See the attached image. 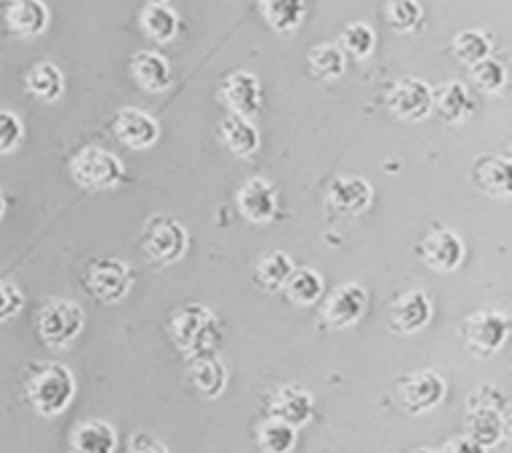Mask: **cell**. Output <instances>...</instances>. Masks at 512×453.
<instances>
[{"mask_svg":"<svg viewBox=\"0 0 512 453\" xmlns=\"http://www.w3.org/2000/svg\"><path fill=\"white\" fill-rule=\"evenodd\" d=\"M24 392H27V400L35 408V414H40L43 419H54V416L64 414L75 398V379H72L70 368L62 363H35L30 366Z\"/></svg>","mask_w":512,"mask_h":453,"instance_id":"obj_1","label":"cell"},{"mask_svg":"<svg viewBox=\"0 0 512 453\" xmlns=\"http://www.w3.org/2000/svg\"><path fill=\"white\" fill-rule=\"evenodd\" d=\"M464 427H467V438H472L483 448L499 446L507 435V403H504L502 392L488 384L480 387L472 395Z\"/></svg>","mask_w":512,"mask_h":453,"instance_id":"obj_2","label":"cell"},{"mask_svg":"<svg viewBox=\"0 0 512 453\" xmlns=\"http://www.w3.org/2000/svg\"><path fill=\"white\" fill-rule=\"evenodd\" d=\"M171 339L192 358L214 352V344L219 342V320L203 304H187L171 318Z\"/></svg>","mask_w":512,"mask_h":453,"instance_id":"obj_3","label":"cell"},{"mask_svg":"<svg viewBox=\"0 0 512 453\" xmlns=\"http://www.w3.org/2000/svg\"><path fill=\"white\" fill-rule=\"evenodd\" d=\"M86 326V315L80 304L70 299H54L48 302L38 315V334L51 350H64L70 347Z\"/></svg>","mask_w":512,"mask_h":453,"instance_id":"obj_4","label":"cell"},{"mask_svg":"<svg viewBox=\"0 0 512 453\" xmlns=\"http://www.w3.org/2000/svg\"><path fill=\"white\" fill-rule=\"evenodd\" d=\"M70 174L75 184L86 187V190H110V187L123 182L126 168H123L118 155H112L102 147H86L72 158Z\"/></svg>","mask_w":512,"mask_h":453,"instance_id":"obj_5","label":"cell"},{"mask_svg":"<svg viewBox=\"0 0 512 453\" xmlns=\"http://www.w3.org/2000/svg\"><path fill=\"white\" fill-rule=\"evenodd\" d=\"M507 334H510V320L496 310L472 312L462 326L464 347L470 352H475L478 358L494 355V352L507 342Z\"/></svg>","mask_w":512,"mask_h":453,"instance_id":"obj_6","label":"cell"},{"mask_svg":"<svg viewBox=\"0 0 512 453\" xmlns=\"http://www.w3.org/2000/svg\"><path fill=\"white\" fill-rule=\"evenodd\" d=\"M142 246L144 254L150 256L155 264H174L187 251V232H184V227L176 219L155 216L152 222H147Z\"/></svg>","mask_w":512,"mask_h":453,"instance_id":"obj_7","label":"cell"},{"mask_svg":"<svg viewBox=\"0 0 512 453\" xmlns=\"http://www.w3.org/2000/svg\"><path fill=\"white\" fill-rule=\"evenodd\" d=\"M398 392L400 406L406 408L408 414H424L446 398V382L435 371H419V374L398 379Z\"/></svg>","mask_w":512,"mask_h":453,"instance_id":"obj_8","label":"cell"},{"mask_svg":"<svg viewBox=\"0 0 512 453\" xmlns=\"http://www.w3.org/2000/svg\"><path fill=\"white\" fill-rule=\"evenodd\" d=\"M86 286L94 299L104 304H115L131 288V270L123 262H118V259H102L88 272Z\"/></svg>","mask_w":512,"mask_h":453,"instance_id":"obj_9","label":"cell"},{"mask_svg":"<svg viewBox=\"0 0 512 453\" xmlns=\"http://www.w3.org/2000/svg\"><path fill=\"white\" fill-rule=\"evenodd\" d=\"M390 110L400 120L416 123L432 110V88L416 78L398 80L390 91Z\"/></svg>","mask_w":512,"mask_h":453,"instance_id":"obj_10","label":"cell"},{"mask_svg":"<svg viewBox=\"0 0 512 453\" xmlns=\"http://www.w3.org/2000/svg\"><path fill=\"white\" fill-rule=\"evenodd\" d=\"M366 304V288L358 286V283H347V286H339L334 294L328 296L326 307H323V318L331 328H350L363 318Z\"/></svg>","mask_w":512,"mask_h":453,"instance_id":"obj_11","label":"cell"},{"mask_svg":"<svg viewBox=\"0 0 512 453\" xmlns=\"http://www.w3.org/2000/svg\"><path fill=\"white\" fill-rule=\"evenodd\" d=\"M219 99L232 115L248 118L262 104V88H259V80L251 72H232L219 86Z\"/></svg>","mask_w":512,"mask_h":453,"instance_id":"obj_12","label":"cell"},{"mask_svg":"<svg viewBox=\"0 0 512 453\" xmlns=\"http://www.w3.org/2000/svg\"><path fill=\"white\" fill-rule=\"evenodd\" d=\"M419 256L435 272H454L464 262V246L451 230H432L419 246Z\"/></svg>","mask_w":512,"mask_h":453,"instance_id":"obj_13","label":"cell"},{"mask_svg":"<svg viewBox=\"0 0 512 453\" xmlns=\"http://www.w3.org/2000/svg\"><path fill=\"white\" fill-rule=\"evenodd\" d=\"M112 131L131 150H147V147L158 142L160 136V128L155 123V118H150L147 112L136 110V107L120 110L115 115V120H112Z\"/></svg>","mask_w":512,"mask_h":453,"instance_id":"obj_14","label":"cell"},{"mask_svg":"<svg viewBox=\"0 0 512 453\" xmlns=\"http://www.w3.org/2000/svg\"><path fill=\"white\" fill-rule=\"evenodd\" d=\"M238 208L248 222L267 224L278 214V195L267 179H248L238 190Z\"/></svg>","mask_w":512,"mask_h":453,"instance_id":"obj_15","label":"cell"},{"mask_svg":"<svg viewBox=\"0 0 512 453\" xmlns=\"http://www.w3.org/2000/svg\"><path fill=\"white\" fill-rule=\"evenodd\" d=\"M312 411H315L312 395L299 384H286L270 398L272 419H280L291 427H302V424L310 422Z\"/></svg>","mask_w":512,"mask_h":453,"instance_id":"obj_16","label":"cell"},{"mask_svg":"<svg viewBox=\"0 0 512 453\" xmlns=\"http://www.w3.org/2000/svg\"><path fill=\"white\" fill-rule=\"evenodd\" d=\"M432 318V304L422 291L400 294L390 307V326L398 334H416L422 331Z\"/></svg>","mask_w":512,"mask_h":453,"instance_id":"obj_17","label":"cell"},{"mask_svg":"<svg viewBox=\"0 0 512 453\" xmlns=\"http://www.w3.org/2000/svg\"><path fill=\"white\" fill-rule=\"evenodd\" d=\"M371 200H374L371 184L360 176H342L328 190V206L334 208L336 214L344 216L363 214L371 206Z\"/></svg>","mask_w":512,"mask_h":453,"instance_id":"obj_18","label":"cell"},{"mask_svg":"<svg viewBox=\"0 0 512 453\" xmlns=\"http://www.w3.org/2000/svg\"><path fill=\"white\" fill-rule=\"evenodd\" d=\"M8 30L22 38H35L46 30L48 8L43 0H11L6 6Z\"/></svg>","mask_w":512,"mask_h":453,"instance_id":"obj_19","label":"cell"},{"mask_svg":"<svg viewBox=\"0 0 512 453\" xmlns=\"http://www.w3.org/2000/svg\"><path fill=\"white\" fill-rule=\"evenodd\" d=\"M115 446H118L115 427L102 419L78 424L70 438V453H115Z\"/></svg>","mask_w":512,"mask_h":453,"instance_id":"obj_20","label":"cell"},{"mask_svg":"<svg viewBox=\"0 0 512 453\" xmlns=\"http://www.w3.org/2000/svg\"><path fill=\"white\" fill-rule=\"evenodd\" d=\"M472 182L478 184L480 190L494 198H507L512 192V168L507 158H478L475 168H472Z\"/></svg>","mask_w":512,"mask_h":453,"instance_id":"obj_21","label":"cell"},{"mask_svg":"<svg viewBox=\"0 0 512 453\" xmlns=\"http://www.w3.org/2000/svg\"><path fill=\"white\" fill-rule=\"evenodd\" d=\"M192 384L195 390L203 395L206 400H216L227 387V368L214 352H206V355H195L192 358Z\"/></svg>","mask_w":512,"mask_h":453,"instance_id":"obj_22","label":"cell"},{"mask_svg":"<svg viewBox=\"0 0 512 453\" xmlns=\"http://www.w3.org/2000/svg\"><path fill=\"white\" fill-rule=\"evenodd\" d=\"M131 75L136 78V83L144 88V91H152V94H160L171 86V67L158 51H139L131 59Z\"/></svg>","mask_w":512,"mask_h":453,"instance_id":"obj_23","label":"cell"},{"mask_svg":"<svg viewBox=\"0 0 512 453\" xmlns=\"http://www.w3.org/2000/svg\"><path fill=\"white\" fill-rule=\"evenodd\" d=\"M219 136H222L224 147L238 158H251L259 150V131L251 126V120L240 118V115L224 118L219 126Z\"/></svg>","mask_w":512,"mask_h":453,"instance_id":"obj_24","label":"cell"},{"mask_svg":"<svg viewBox=\"0 0 512 453\" xmlns=\"http://www.w3.org/2000/svg\"><path fill=\"white\" fill-rule=\"evenodd\" d=\"M432 104H435L440 118L448 120V123H459L472 112L470 94L459 80H451V83H443V86L435 88L432 91Z\"/></svg>","mask_w":512,"mask_h":453,"instance_id":"obj_25","label":"cell"},{"mask_svg":"<svg viewBox=\"0 0 512 453\" xmlns=\"http://www.w3.org/2000/svg\"><path fill=\"white\" fill-rule=\"evenodd\" d=\"M294 259L286 254V251H270L264 254L259 262H256L254 280L256 286L264 288V291H278L288 283V278L294 275Z\"/></svg>","mask_w":512,"mask_h":453,"instance_id":"obj_26","label":"cell"},{"mask_svg":"<svg viewBox=\"0 0 512 453\" xmlns=\"http://www.w3.org/2000/svg\"><path fill=\"white\" fill-rule=\"evenodd\" d=\"M27 91L40 102H56L64 94V75L51 62L35 64L27 72Z\"/></svg>","mask_w":512,"mask_h":453,"instance_id":"obj_27","label":"cell"},{"mask_svg":"<svg viewBox=\"0 0 512 453\" xmlns=\"http://www.w3.org/2000/svg\"><path fill=\"white\" fill-rule=\"evenodd\" d=\"M262 14L275 32H294L302 24L304 0H262Z\"/></svg>","mask_w":512,"mask_h":453,"instance_id":"obj_28","label":"cell"},{"mask_svg":"<svg viewBox=\"0 0 512 453\" xmlns=\"http://www.w3.org/2000/svg\"><path fill=\"white\" fill-rule=\"evenodd\" d=\"M142 27L152 40L168 43V40L176 35V30H179V19H176L174 11L168 6H163V3H152V6L144 8Z\"/></svg>","mask_w":512,"mask_h":453,"instance_id":"obj_29","label":"cell"},{"mask_svg":"<svg viewBox=\"0 0 512 453\" xmlns=\"http://www.w3.org/2000/svg\"><path fill=\"white\" fill-rule=\"evenodd\" d=\"M283 288H286L291 302L299 304V307H310L323 294V278L312 270H294V275L288 278V283Z\"/></svg>","mask_w":512,"mask_h":453,"instance_id":"obj_30","label":"cell"},{"mask_svg":"<svg viewBox=\"0 0 512 453\" xmlns=\"http://www.w3.org/2000/svg\"><path fill=\"white\" fill-rule=\"evenodd\" d=\"M259 446L264 453H291L296 446V427L270 416L259 427Z\"/></svg>","mask_w":512,"mask_h":453,"instance_id":"obj_31","label":"cell"},{"mask_svg":"<svg viewBox=\"0 0 512 453\" xmlns=\"http://www.w3.org/2000/svg\"><path fill=\"white\" fill-rule=\"evenodd\" d=\"M307 70L315 75V78L334 80L344 72V51L336 46H315L307 56Z\"/></svg>","mask_w":512,"mask_h":453,"instance_id":"obj_32","label":"cell"},{"mask_svg":"<svg viewBox=\"0 0 512 453\" xmlns=\"http://www.w3.org/2000/svg\"><path fill=\"white\" fill-rule=\"evenodd\" d=\"M454 54L459 62L464 64H475L480 59H486L491 54V38L486 32L480 30H464L454 38Z\"/></svg>","mask_w":512,"mask_h":453,"instance_id":"obj_33","label":"cell"},{"mask_svg":"<svg viewBox=\"0 0 512 453\" xmlns=\"http://www.w3.org/2000/svg\"><path fill=\"white\" fill-rule=\"evenodd\" d=\"M472 80L478 83L486 94H499L507 83V72H504L502 62H496L491 56L480 59V62L472 64Z\"/></svg>","mask_w":512,"mask_h":453,"instance_id":"obj_34","label":"cell"},{"mask_svg":"<svg viewBox=\"0 0 512 453\" xmlns=\"http://www.w3.org/2000/svg\"><path fill=\"white\" fill-rule=\"evenodd\" d=\"M374 43H376L374 30L363 22L350 24V27L342 32L344 51H347L350 56H358V59H366V56L374 51Z\"/></svg>","mask_w":512,"mask_h":453,"instance_id":"obj_35","label":"cell"},{"mask_svg":"<svg viewBox=\"0 0 512 453\" xmlns=\"http://www.w3.org/2000/svg\"><path fill=\"white\" fill-rule=\"evenodd\" d=\"M387 19L398 32L414 30L422 19V6L416 0H390L387 3Z\"/></svg>","mask_w":512,"mask_h":453,"instance_id":"obj_36","label":"cell"},{"mask_svg":"<svg viewBox=\"0 0 512 453\" xmlns=\"http://www.w3.org/2000/svg\"><path fill=\"white\" fill-rule=\"evenodd\" d=\"M24 136L22 120L16 118L14 112L0 110V152H11L19 147Z\"/></svg>","mask_w":512,"mask_h":453,"instance_id":"obj_37","label":"cell"},{"mask_svg":"<svg viewBox=\"0 0 512 453\" xmlns=\"http://www.w3.org/2000/svg\"><path fill=\"white\" fill-rule=\"evenodd\" d=\"M24 307V296L22 291L14 286V283H8V280L0 278V323H8V320H14Z\"/></svg>","mask_w":512,"mask_h":453,"instance_id":"obj_38","label":"cell"},{"mask_svg":"<svg viewBox=\"0 0 512 453\" xmlns=\"http://www.w3.org/2000/svg\"><path fill=\"white\" fill-rule=\"evenodd\" d=\"M128 453H168L163 443L152 438V435H144V432H136L131 443H128Z\"/></svg>","mask_w":512,"mask_h":453,"instance_id":"obj_39","label":"cell"},{"mask_svg":"<svg viewBox=\"0 0 512 453\" xmlns=\"http://www.w3.org/2000/svg\"><path fill=\"white\" fill-rule=\"evenodd\" d=\"M443 453H488V448H483L480 443H475V440L464 435V438L451 440Z\"/></svg>","mask_w":512,"mask_h":453,"instance_id":"obj_40","label":"cell"},{"mask_svg":"<svg viewBox=\"0 0 512 453\" xmlns=\"http://www.w3.org/2000/svg\"><path fill=\"white\" fill-rule=\"evenodd\" d=\"M3 211H6V198H3V192H0V216H3Z\"/></svg>","mask_w":512,"mask_h":453,"instance_id":"obj_41","label":"cell"},{"mask_svg":"<svg viewBox=\"0 0 512 453\" xmlns=\"http://www.w3.org/2000/svg\"><path fill=\"white\" fill-rule=\"evenodd\" d=\"M414 453H438V451H432V448H416Z\"/></svg>","mask_w":512,"mask_h":453,"instance_id":"obj_42","label":"cell"},{"mask_svg":"<svg viewBox=\"0 0 512 453\" xmlns=\"http://www.w3.org/2000/svg\"><path fill=\"white\" fill-rule=\"evenodd\" d=\"M152 3H166V0H152Z\"/></svg>","mask_w":512,"mask_h":453,"instance_id":"obj_43","label":"cell"}]
</instances>
